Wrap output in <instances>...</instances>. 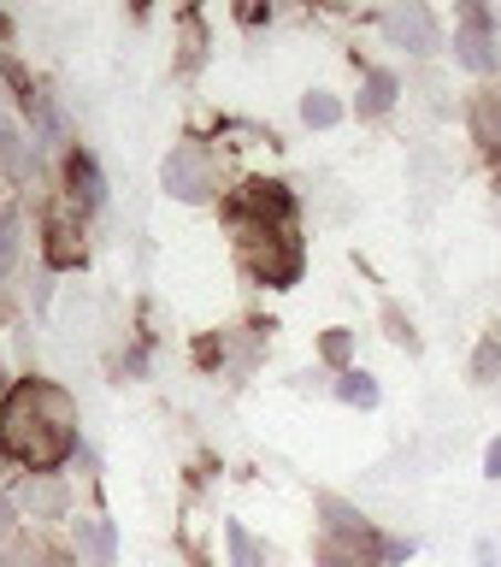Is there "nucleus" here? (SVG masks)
<instances>
[{
    "mask_svg": "<svg viewBox=\"0 0 501 567\" xmlns=\"http://www.w3.org/2000/svg\"><path fill=\"white\" fill-rule=\"evenodd\" d=\"M42 266H48V272H65V266H83V225H77V207H71V202H60V207L48 213Z\"/></svg>",
    "mask_w": 501,
    "mask_h": 567,
    "instance_id": "nucleus-7",
    "label": "nucleus"
},
{
    "mask_svg": "<svg viewBox=\"0 0 501 567\" xmlns=\"http://www.w3.org/2000/svg\"><path fill=\"white\" fill-rule=\"evenodd\" d=\"M24 538V526H18V508L7 503V496H0V561L12 556V544Z\"/></svg>",
    "mask_w": 501,
    "mask_h": 567,
    "instance_id": "nucleus-21",
    "label": "nucleus"
},
{
    "mask_svg": "<svg viewBox=\"0 0 501 567\" xmlns=\"http://www.w3.org/2000/svg\"><path fill=\"white\" fill-rule=\"evenodd\" d=\"M384 35H389L396 48H407V53H437V48H442L437 12L419 7V0H407V7L389 12V18H384Z\"/></svg>",
    "mask_w": 501,
    "mask_h": 567,
    "instance_id": "nucleus-6",
    "label": "nucleus"
},
{
    "mask_svg": "<svg viewBox=\"0 0 501 567\" xmlns=\"http://www.w3.org/2000/svg\"><path fill=\"white\" fill-rule=\"evenodd\" d=\"M301 124H307V131H336V124H343V101H336L331 89L301 95Z\"/></svg>",
    "mask_w": 501,
    "mask_h": 567,
    "instance_id": "nucleus-16",
    "label": "nucleus"
},
{
    "mask_svg": "<svg viewBox=\"0 0 501 567\" xmlns=\"http://www.w3.org/2000/svg\"><path fill=\"white\" fill-rule=\"evenodd\" d=\"M455 60L490 78L501 71V53H495V30H490V12L484 7H460V24H455Z\"/></svg>",
    "mask_w": 501,
    "mask_h": 567,
    "instance_id": "nucleus-5",
    "label": "nucleus"
},
{
    "mask_svg": "<svg viewBox=\"0 0 501 567\" xmlns=\"http://www.w3.org/2000/svg\"><path fill=\"white\" fill-rule=\"evenodd\" d=\"M484 473L501 478V437H490V450H484Z\"/></svg>",
    "mask_w": 501,
    "mask_h": 567,
    "instance_id": "nucleus-24",
    "label": "nucleus"
},
{
    "mask_svg": "<svg viewBox=\"0 0 501 567\" xmlns=\"http://www.w3.org/2000/svg\"><path fill=\"white\" fill-rule=\"evenodd\" d=\"M313 567H366V556L354 544H343V538H331V532H325V538L313 544Z\"/></svg>",
    "mask_w": 501,
    "mask_h": 567,
    "instance_id": "nucleus-18",
    "label": "nucleus"
},
{
    "mask_svg": "<svg viewBox=\"0 0 501 567\" xmlns=\"http://www.w3.org/2000/svg\"><path fill=\"white\" fill-rule=\"evenodd\" d=\"M384 326H389V337H396L401 349H419V337H414V326L401 319V308H384Z\"/></svg>",
    "mask_w": 501,
    "mask_h": 567,
    "instance_id": "nucleus-22",
    "label": "nucleus"
},
{
    "mask_svg": "<svg viewBox=\"0 0 501 567\" xmlns=\"http://www.w3.org/2000/svg\"><path fill=\"white\" fill-rule=\"evenodd\" d=\"M0 567H71V561L60 556V549H48L42 538H18V544H12V556L0 561Z\"/></svg>",
    "mask_w": 501,
    "mask_h": 567,
    "instance_id": "nucleus-17",
    "label": "nucleus"
},
{
    "mask_svg": "<svg viewBox=\"0 0 501 567\" xmlns=\"http://www.w3.org/2000/svg\"><path fill=\"white\" fill-rule=\"evenodd\" d=\"M0 166L12 177H30L35 172V148H24V136H18V124L0 113Z\"/></svg>",
    "mask_w": 501,
    "mask_h": 567,
    "instance_id": "nucleus-15",
    "label": "nucleus"
},
{
    "mask_svg": "<svg viewBox=\"0 0 501 567\" xmlns=\"http://www.w3.org/2000/svg\"><path fill=\"white\" fill-rule=\"evenodd\" d=\"M12 396V384H7V367H0V402H7Z\"/></svg>",
    "mask_w": 501,
    "mask_h": 567,
    "instance_id": "nucleus-26",
    "label": "nucleus"
},
{
    "mask_svg": "<svg viewBox=\"0 0 501 567\" xmlns=\"http://www.w3.org/2000/svg\"><path fill=\"white\" fill-rule=\"evenodd\" d=\"M225 549H230V567H272V549H260V538L242 520H225Z\"/></svg>",
    "mask_w": 501,
    "mask_h": 567,
    "instance_id": "nucleus-13",
    "label": "nucleus"
},
{
    "mask_svg": "<svg viewBox=\"0 0 501 567\" xmlns=\"http://www.w3.org/2000/svg\"><path fill=\"white\" fill-rule=\"evenodd\" d=\"M30 301H35V308H48V301H53V272H48V266H35V272H30Z\"/></svg>",
    "mask_w": 501,
    "mask_h": 567,
    "instance_id": "nucleus-23",
    "label": "nucleus"
},
{
    "mask_svg": "<svg viewBox=\"0 0 501 567\" xmlns=\"http://www.w3.org/2000/svg\"><path fill=\"white\" fill-rule=\"evenodd\" d=\"M467 131H472V142H484L490 154H501V95H472L467 101Z\"/></svg>",
    "mask_w": 501,
    "mask_h": 567,
    "instance_id": "nucleus-12",
    "label": "nucleus"
},
{
    "mask_svg": "<svg viewBox=\"0 0 501 567\" xmlns=\"http://www.w3.org/2000/svg\"><path fill=\"white\" fill-rule=\"evenodd\" d=\"M7 503L18 508V520H65L71 485H65L60 473H24V478L7 491Z\"/></svg>",
    "mask_w": 501,
    "mask_h": 567,
    "instance_id": "nucleus-4",
    "label": "nucleus"
},
{
    "mask_svg": "<svg viewBox=\"0 0 501 567\" xmlns=\"http://www.w3.org/2000/svg\"><path fill=\"white\" fill-rule=\"evenodd\" d=\"M159 184L177 202H212L219 195V166H212L201 142H171V154L159 159Z\"/></svg>",
    "mask_w": 501,
    "mask_h": 567,
    "instance_id": "nucleus-3",
    "label": "nucleus"
},
{
    "mask_svg": "<svg viewBox=\"0 0 501 567\" xmlns=\"http://www.w3.org/2000/svg\"><path fill=\"white\" fill-rule=\"evenodd\" d=\"M472 379H478V384H495V379H501V337H484V343H478Z\"/></svg>",
    "mask_w": 501,
    "mask_h": 567,
    "instance_id": "nucleus-20",
    "label": "nucleus"
},
{
    "mask_svg": "<svg viewBox=\"0 0 501 567\" xmlns=\"http://www.w3.org/2000/svg\"><path fill=\"white\" fill-rule=\"evenodd\" d=\"M336 402H348V408H378V379H372V372H361V367H348V372H336Z\"/></svg>",
    "mask_w": 501,
    "mask_h": 567,
    "instance_id": "nucleus-14",
    "label": "nucleus"
},
{
    "mask_svg": "<svg viewBox=\"0 0 501 567\" xmlns=\"http://www.w3.org/2000/svg\"><path fill=\"white\" fill-rule=\"evenodd\" d=\"M71 549L88 567H118V532L113 520H71Z\"/></svg>",
    "mask_w": 501,
    "mask_h": 567,
    "instance_id": "nucleus-9",
    "label": "nucleus"
},
{
    "mask_svg": "<svg viewBox=\"0 0 501 567\" xmlns=\"http://www.w3.org/2000/svg\"><path fill=\"white\" fill-rule=\"evenodd\" d=\"M472 556H478V567H495V544H490V538H478Z\"/></svg>",
    "mask_w": 501,
    "mask_h": 567,
    "instance_id": "nucleus-25",
    "label": "nucleus"
},
{
    "mask_svg": "<svg viewBox=\"0 0 501 567\" xmlns=\"http://www.w3.org/2000/svg\"><path fill=\"white\" fill-rule=\"evenodd\" d=\"M0 455L24 473H53L77 455V402L53 379H18L0 402Z\"/></svg>",
    "mask_w": 501,
    "mask_h": 567,
    "instance_id": "nucleus-1",
    "label": "nucleus"
},
{
    "mask_svg": "<svg viewBox=\"0 0 501 567\" xmlns=\"http://www.w3.org/2000/svg\"><path fill=\"white\" fill-rule=\"evenodd\" d=\"M396 101H401V71L372 65L366 78H361V101H354V113H361V118H384Z\"/></svg>",
    "mask_w": 501,
    "mask_h": 567,
    "instance_id": "nucleus-10",
    "label": "nucleus"
},
{
    "mask_svg": "<svg viewBox=\"0 0 501 567\" xmlns=\"http://www.w3.org/2000/svg\"><path fill=\"white\" fill-rule=\"evenodd\" d=\"M319 354H325L331 372H348L354 367V331H343V326L325 331V337H319Z\"/></svg>",
    "mask_w": 501,
    "mask_h": 567,
    "instance_id": "nucleus-19",
    "label": "nucleus"
},
{
    "mask_svg": "<svg viewBox=\"0 0 501 567\" xmlns=\"http://www.w3.org/2000/svg\"><path fill=\"white\" fill-rule=\"evenodd\" d=\"M65 202L77 213H101L106 207V177H101V166H95V154H88V148L65 154Z\"/></svg>",
    "mask_w": 501,
    "mask_h": 567,
    "instance_id": "nucleus-8",
    "label": "nucleus"
},
{
    "mask_svg": "<svg viewBox=\"0 0 501 567\" xmlns=\"http://www.w3.org/2000/svg\"><path fill=\"white\" fill-rule=\"evenodd\" d=\"M225 219H230V237H237L242 272L254 278V284H272V290H290V284L301 278V266H307L295 225L254 219V213H230V207H225Z\"/></svg>",
    "mask_w": 501,
    "mask_h": 567,
    "instance_id": "nucleus-2",
    "label": "nucleus"
},
{
    "mask_svg": "<svg viewBox=\"0 0 501 567\" xmlns=\"http://www.w3.org/2000/svg\"><path fill=\"white\" fill-rule=\"evenodd\" d=\"M18 260H24V207L7 202L0 207V284H12Z\"/></svg>",
    "mask_w": 501,
    "mask_h": 567,
    "instance_id": "nucleus-11",
    "label": "nucleus"
}]
</instances>
